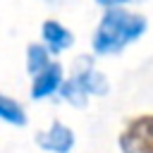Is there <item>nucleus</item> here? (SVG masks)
<instances>
[{
    "label": "nucleus",
    "mask_w": 153,
    "mask_h": 153,
    "mask_svg": "<svg viewBox=\"0 0 153 153\" xmlns=\"http://www.w3.org/2000/svg\"><path fill=\"white\" fill-rule=\"evenodd\" d=\"M143 31H146V17L129 12V10L108 7L93 33V50L98 55L120 53L124 45L141 38Z\"/></svg>",
    "instance_id": "nucleus-1"
},
{
    "label": "nucleus",
    "mask_w": 153,
    "mask_h": 153,
    "mask_svg": "<svg viewBox=\"0 0 153 153\" xmlns=\"http://www.w3.org/2000/svg\"><path fill=\"white\" fill-rule=\"evenodd\" d=\"M60 91L69 103H74L76 108H84L88 96H103L108 91V79L93 67H81L74 72L72 79L60 84Z\"/></svg>",
    "instance_id": "nucleus-2"
},
{
    "label": "nucleus",
    "mask_w": 153,
    "mask_h": 153,
    "mask_svg": "<svg viewBox=\"0 0 153 153\" xmlns=\"http://www.w3.org/2000/svg\"><path fill=\"white\" fill-rule=\"evenodd\" d=\"M122 153H153V115L134 117L120 134Z\"/></svg>",
    "instance_id": "nucleus-3"
},
{
    "label": "nucleus",
    "mask_w": 153,
    "mask_h": 153,
    "mask_svg": "<svg viewBox=\"0 0 153 153\" xmlns=\"http://www.w3.org/2000/svg\"><path fill=\"white\" fill-rule=\"evenodd\" d=\"M36 143L50 153H69L74 148V131L62 122H53L45 131L36 134Z\"/></svg>",
    "instance_id": "nucleus-4"
},
{
    "label": "nucleus",
    "mask_w": 153,
    "mask_h": 153,
    "mask_svg": "<svg viewBox=\"0 0 153 153\" xmlns=\"http://www.w3.org/2000/svg\"><path fill=\"white\" fill-rule=\"evenodd\" d=\"M62 84V69L55 62H48L43 69L33 72V84H31V96L33 98H45L55 93Z\"/></svg>",
    "instance_id": "nucleus-5"
},
{
    "label": "nucleus",
    "mask_w": 153,
    "mask_h": 153,
    "mask_svg": "<svg viewBox=\"0 0 153 153\" xmlns=\"http://www.w3.org/2000/svg\"><path fill=\"white\" fill-rule=\"evenodd\" d=\"M41 33H43V41H45L48 50H53V53H62L65 48H69V45L74 43V36H72L60 22H53V19L43 22Z\"/></svg>",
    "instance_id": "nucleus-6"
},
{
    "label": "nucleus",
    "mask_w": 153,
    "mask_h": 153,
    "mask_svg": "<svg viewBox=\"0 0 153 153\" xmlns=\"http://www.w3.org/2000/svg\"><path fill=\"white\" fill-rule=\"evenodd\" d=\"M0 120L7 122V124H14V127H24L26 124V112L14 98L0 93Z\"/></svg>",
    "instance_id": "nucleus-7"
},
{
    "label": "nucleus",
    "mask_w": 153,
    "mask_h": 153,
    "mask_svg": "<svg viewBox=\"0 0 153 153\" xmlns=\"http://www.w3.org/2000/svg\"><path fill=\"white\" fill-rule=\"evenodd\" d=\"M48 62H50V57H48V50H45L43 45L31 43V45L26 48V69H29L31 74L38 72V69H43Z\"/></svg>",
    "instance_id": "nucleus-8"
},
{
    "label": "nucleus",
    "mask_w": 153,
    "mask_h": 153,
    "mask_svg": "<svg viewBox=\"0 0 153 153\" xmlns=\"http://www.w3.org/2000/svg\"><path fill=\"white\" fill-rule=\"evenodd\" d=\"M100 7H117V5H122V2H131V0H96Z\"/></svg>",
    "instance_id": "nucleus-9"
}]
</instances>
